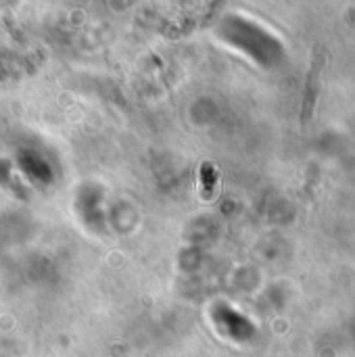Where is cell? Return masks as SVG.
Returning a JSON list of instances; mask_svg holds the SVG:
<instances>
[{"label": "cell", "instance_id": "cell-1", "mask_svg": "<svg viewBox=\"0 0 355 357\" xmlns=\"http://www.w3.org/2000/svg\"><path fill=\"white\" fill-rule=\"evenodd\" d=\"M328 61V50L318 44L314 48V54H312V63H310V71H308V77H305V84H303V105H301V123L308 126L314 117V111H316V102H318V94H320V82H322V71H324V65Z\"/></svg>", "mask_w": 355, "mask_h": 357}]
</instances>
